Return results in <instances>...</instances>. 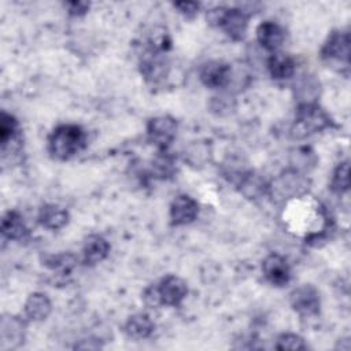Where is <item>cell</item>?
Listing matches in <instances>:
<instances>
[{
	"label": "cell",
	"mask_w": 351,
	"mask_h": 351,
	"mask_svg": "<svg viewBox=\"0 0 351 351\" xmlns=\"http://www.w3.org/2000/svg\"><path fill=\"white\" fill-rule=\"evenodd\" d=\"M173 5L178 10L180 14H182L186 18H193L200 10V3L197 1H177Z\"/></svg>",
	"instance_id": "cell-33"
},
{
	"label": "cell",
	"mask_w": 351,
	"mask_h": 351,
	"mask_svg": "<svg viewBox=\"0 0 351 351\" xmlns=\"http://www.w3.org/2000/svg\"><path fill=\"white\" fill-rule=\"evenodd\" d=\"M289 163L291 169L306 174L307 171L315 167L317 156L308 147H299L291 152Z\"/></svg>",
	"instance_id": "cell-23"
},
{
	"label": "cell",
	"mask_w": 351,
	"mask_h": 351,
	"mask_svg": "<svg viewBox=\"0 0 351 351\" xmlns=\"http://www.w3.org/2000/svg\"><path fill=\"white\" fill-rule=\"evenodd\" d=\"M236 108V100L230 93H221L211 97L210 111L215 115H229Z\"/></svg>",
	"instance_id": "cell-30"
},
{
	"label": "cell",
	"mask_w": 351,
	"mask_h": 351,
	"mask_svg": "<svg viewBox=\"0 0 351 351\" xmlns=\"http://www.w3.org/2000/svg\"><path fill=\"white\" fill-rule=\"evenodd\" d=\"M140 71L147 82L159 84L169 74V63L163 53L147 49L140 60Z\"/></svg>",
	"instance_id": "cell-8"
},
{
	"label": "cell",
	"mask_w": 351,
	"mask_h": 351,
	"mask_svg": "<svg viewBox=\"0 0 351 351\" xmlns=\"http://www.w3.org/2000/svg\"><path fill=\"white\" fill-rule=\"evenodd\" d=\"M256 40L266 51L273 53L277 52L284 44L285 32L278 23L273 21H265L256 27Z\"/></svg>",
	"instance_id": "cell-13"
},
{
	"label": "cell",
	"mask_w": 351,
	"mask_h": 351,
	"mask_svg": "<svg viewBox=\"0 0 351 351\" xmlns=\"http://www.w3.org/2000/svg\"><path fill=\"white\" fill-rule=\"evenodd\" d=\"M350 188V166L348 160H344L339 163L333 171L332 180H330V189L337 193H346Z\"/></svg>",
	"instance_id": "cell-28"
},
{
	"label": "cell",
	"mask_w": 351,
	"mask_h": 351,
	"mask_svg": "<svg viewBox=\"0 0 351 351\" xmlns=\"http://www.w3.org/2000/svg\"><path fill=\"white\" fill-rule=\"evenodd\" d=\"M156 287L160 302L165 306L181 304V302L186 298L188 293V285L185 280L174 274H169L165 278H162L160 282L156 284Z\"/></svg>",
	"instance_id": "cell-10"
},
{
	"label": "cell",
	"mask_w": 351,
	"mask_h": 351,
	"mask_svg": "<svg viewBox=\"0 0 351 351\" xmlns=\"http://www.w3.org/2000/svg\"><path fill=\"white\" fill-rule=\"evenodd\" d=\"M295 60L284 52H273L267 59V70L274 80H287L295 74Z\"/></svg>",
	"instance_id": "cell-19"
},
{
	"label": "cell",
	"mask_w": 351,
	"mask_h": 351,
	"mask_svg": "<svg viewBox=\"0 0 351 351\" xmlns=\"http://www.w3.org/2000/svg\"><path fill=\"white\" fill-rule=\"evenodd\" d=\"M19 128H18V121L7 114V112H1V118H0V143L1 147L15 141L19 138Z\"/></svg>",
	"instance_id": "cell-27"
},
{
	"label": "cell",
	"mask_w": 351,
	"mask_h": 351,
	"mask_svg": "<svg viewBox=\"0 0 351 351\" xmlns=\"http://www.w3.org/2000/svg\"><path fill=\"white\" fill-rule=\"evenodd\" d=\"M85 145L86 132L78 125H59L48 137V151L53 158L59 160H67L73 158L81 152Z\"/></svg>",
	"instance_id": "cell-1"
},
{
	"label": "cell",
	"mask_w": 351,
	"mask_h": 351,
	"mask_svg": "<svg viewBox=\"0 0 351 351\" xmlns=\"http://www.w3.org/2000/svg\"><path fill=\"white\" fill-rule=\"evenodd\" d=\"M69 211L58 204H44L38 211V222L41 226L49 230H58L67 225Z\"/></svg>",
	"instance_id": "cell-17"
},
{
	"label": "cell",
	"mask_w": 351,
	"mask_h": 351,
	"mask_svg": "<svg viewBox=\"0 0 351 351\" xmlns=\"http://www.w3.org/2000/svg\"><path fill=\"white\" fill-rule=\"evenodd\" d=\"M332 126L329 114L317 103L298 104L295 121L291 126V137L295 140L304 138L314 133L322 132Z\"/></svg>",
	"instance_id": "cell-2"
},
{
	"label": "cell",
	"mask_w": 351,
	"mask_h": 351,
	"mask_svg": "<svg viewBox=\"0 0 351 351\" xmlns=\"http://www.w3.org/2000/svg\"><path fill=\"white\" fill-rule=\"evenodd\" d=\"M1 233L8 240L22 241L29 236V229L18 211H8L1 219Z\"/></svg>",
	"instance_id": "cell-20"
},
{
	"label": "cell",
	"mask_w": 351,
	"mask_h": 351,
	"mask_svg": "<svg viewBox=\"0 0 351 351\" xmlns=\"http://www.w3.org/2000/svg\"><path fill=\"white\" fill-rule=\"evenodd\" d=\"M199 78L202 84L207 88H226L230 85L232 66L221 60H210L200 67Z\"/></svg>",
	"instance_id": "cell-7"
},
{
	"label": "cell",
	"mask_w": 351,
	"mask_h": 351,
	"mask_svg": "<svg viewBox=\"0 0 351 351\" xmlns=\"http://www.w3.org/2000/svg\"><path fill=\"white\" fill-rule=\"evenodd\" d=\"M236 184L239 191L250 200H256L263 196H267L269 184L255 171L247 170L237 180Z\"/></svg>",
	"instance_id": "cell-14"
},
{
	"label": "cell",
	"mask_w": 351,
	"mask_h": 351,
	"mask_svg": "<svg viewBox=\"0 0 351 351\" xmlns=\"http://www.w3.org/2000/svg\"><path fill=\"white\" fill-rule=\"evenodd\" d=\"M211 151L210 145L204 141H193L186 149H185V160L191 166H204V163L210 159Z\"/></svg>",
	"instance_id": "cell-25"
},
{
	"label": "cell",
	"mask_w": 351,
	"mask_h": 351,
	"mask_svg": "<svg viewBox=\"0 0 351 351\" xmlns=\"http://www.w3.org/2000/svg\"><path fill=\"white\" fill-rule=\"evenodd\" d=\"M276 348L277 350H306L307 346L304 343V340L295 333H282L277 337L276 341Z\"/></svg>",
	"instance_id": "cell-31"
},
{
	"label": "cell",
	"mask_w": 351,
	"mask_h": 351,
	"mask_svg": "<svg viewBox=\"0 0 351 351\" xmlns=\"http://www.w3.org/2000/svg\"><path fill=\"white\" fill-rule=\"evenodd\" d=\"M151 173L154 177L165 180L176 173V160L174 158L166 151H158V155L152 160Z\"/></svg>",
	"instance_id": "cell-24"
},
{
	"label": "cell",
	"mask_w": 351,
	"mask_h": 351,
	"mask_svg": "<svg viewBox=\"0 0 351 351\" xmlns=\"http://www.w3.org/2000/svg\"><path fill=\"white\" fill-rule=\"evenodd\" d=\"M319 93V82L313 75H303L298 84H295V96L299 104L317 103Z\"/></svg>",
	"instance_id": "cell-22"
},
{
	"label": "cell",
	"mask_w": 351,
	"mask_h": 351,
	"mask_svg": "<svg viewBox=\"0 0 351 351\" xmlns=\"http://www.w3.org/2000/svg\"><path fill=\"white\" fill-rule=\"evenodd\" d=\"M154 329H155V324L152 322L149 315L144 313H137L130 315L123 326L125 333L134 340H143L149 337Z\"/></svg>",
	"instance_id": "cell-21"
},
{
	"label": "cell",
	"mask_w": 351,
	"mask_h": 351,
	"mask_svg": "<svg viewBox=\"0 0 351 351\" xmlns=\"http://www.w3.org/2000/svg\"><path fill=\"white\" fill-rule=\"evenodd\" d=\"M44 263L52 269L56 270L59 273H69L71 271L75 265H77V259L73 254H58V255H48L44 259Z\"/></svg>",
	"instance_id": "cell-29"
},
{
	"label": "cell",
	"mask_w": 351,
	"mask_h": 351,
	"mask_svg": "<svg viewBox=\"0 0 351 351\" xmlns=\"http://www.w3.org/2000/svg\"><path fill=\"white\" fill-rule=\"evenodd\" d=\"M247 27L248 14L240 8H228L219 26V29H222L234 41H240L245 37Z\"/></svg>",
	"instance_id": "cell-12"
},
{
	"label": "cell",
	"mask_w": 351,
	"mask_h": 351,
	"mask_svg": "<svg viewBox=\"0 0 351 351\" xmlns=\"http://www.w3.org/2000/svg\"><path fill=\"white\" fill-rule=\"evenodd\" d=\"M262 273L265 278L276 287H284L291 280V267L288 261L280 254H269L262 262Z\"/></svg>",
	"instance_id": "cell-9"
},
{
	"label": "cell",
	"mask_w": 351,
	"mask_h": 351,
	"mask_svg": "<svg viewBox=\"0 0 351 351\" xmlns=\"http://www.w3.org/2000/svg\"><path fill=\"white\" fill-rule=\"evenodd\" d=\"M177 134V121L170 115L154 117L147 123L148 140L158 148L166 151Z\"/></svg>",
	"instance_id": "cell-4"
},
{
	"label": "cell",
	"mask_w": 351,
	"mask_h": 351,
	"mask_svg": "<svg viewBox=\"0 0 351 351\" xmlns=\"http://www.w3.org/2000/svg\"><path fill=\"white\" fill-rule=\"evenodd\" d=\"M110 252V244L108 241L99 236V234H90L85 239L82 245V259L85 265H96L107 258Z\"/></svg>",
	"instance_id": "cell-15"
},
{
	"label": "cell",
	"mask_w": 351,
	"mask_h": 351,
	"mask_svg": "<svg viewBox=\"0 0 351 351\" xmlns=\"http://www.w3.org/2000/svg\"><path fill=\"white\" fill-rule=\"evenodd\" d=\"M52 310V304L51 300L48 299V296L45 293L41 292H34L32 295H29V298L25 302V317L29 321H44Z\"/></svg>",
	"instance_id": "cell-18"
},
{
	"label": "cell",
	"mask_w": 351,
	"mask_h": 351,
	"mask_svg": "<svg viewBox=\"0 0 351 351\" xmlns=\"http://www.w3.org/2000/svg\"><path fill=\"white\" fill-rule=\"evenodd\" d=\"M66 7H67L70 15L81 16V15L88 12L89 3H86V1H70V3H66Z\"/></svg>",
	"instance_id": "cell-35"
},
{
	"label": "cell",
	"mask_w": 351,
	"mask_h": 351,
	"mask_svg": "<svg viewBox=\"0 0 351 351\" xmlns=\"http://www.w3.org/2000/svg\"><path fill=\"white\" fill-rule=\"evenodd\" d=\"M143 302L149 308H156V307L162 306L156 284H152V285H149V287H147L144 289V292H143Z\"/></svg>",
	"instance_id": "cell-32"
},
{
	"label": "cell",
	"mask_w": 351,
	"mask_h": 351,
	"mask_svg": "<svg viewBox=\"0 0 351 351\" xmlns=\"http://www.w3.org/2000/svg\"><path fill=\"white\" fill-rule=\"evenodd\" d=\"M321 58L330 63H350V36L347 32L335 30L321 48Z\"/></svg>",
	"instance_id": "cell-6"
},
{
	"label": "cell",
	"mask_w": 351,
	"mask_h": 351,
	"mask_svg": "<svg viewBox=\"0 0 351 351\" xmlns=\"http://www.w3.org/2000/svg\"><path fill=\"white\" fill-rule=\"evenodd\" d=\"M226 10H228V7H214V8L208 10L206 14V19H207L208 25L214 26V27H219L223 16L226 14Z\"/></svg>",
	"instance_id": "cell-34"
},
{
	"label": "cell",
	"mask_w": 351,
	"mask_h": 351,
	"mask_svg": "<svg viewBox=\"0 0 351 351\" xmlns=\"http://www.w3.org/2000/svg\"><path fill=\"white\" fill-rule=\"evenodd\" d=\"M310 180L306 174L293 169L285 170L278 174L270 184L267 196L276 202H288L300 197L308 192Z\"/></svg>",
	"instance_id": "cell-3"
},
{
	"label": "cell",
	"mask_w": 351,
	"mask_h": 351,
	"mask_svg": "<svg viewBox=\"0 0 351 351\" xmlns=\"http://www.w3.org/2000/svg\"><path fill=\"white\" fill-rule=\"evenodd\" d=\"M289 304L302 317H313L319 313V292L311 284H302L289 293Z\"/></svg>",
	"instance_id": "cell-5"
},
{
	"label": "cell",
	"mask_w": 351,
	"mask_h": 351,
	"mask_svg": "<svg viewBox=\"0 0 351 351\" xmlns=\"http://www.w3.org/2000/svg\"><path fill=\"white\" fill-rule=\"evenodd\" d=\"M199 214V203L189 195H178L170 204V219L176 226L193 222Z\"/></svg>",
	"instance_id": "cell-11"
},
{
	"label": "cell",
	"mask_w": 351,
	"mask_h": 351,
	"mask_svg": "<svg viewBox=\"0 0 351 351\" xmlns=\"http://www.w3.org/2000/svg\"><path fill=\"white\" fill-rule=\"evenodd\" d=\"M25 339V322L18 317H8L1 319V346L7 348H16Z\"/></svg>",
	"instance_id": "cell-16"
},
{
	"label": "cell",
	"mask_w": 351,
	"mask_h": 351,
	"mask_svg": "<svg viewBox=\"0 0 351 351\" xmlns=\"http://www.w3.org/2000/svg\"><path fill=\"white\" fill-rule=\"evenodd\" d=\"M171 47V37L167 32L166 27L163 26H155L148 37V49L158 52V53H165L169 51Z\"/></svg>",
	"instance_id": "cell-26"
}]
</instances>
